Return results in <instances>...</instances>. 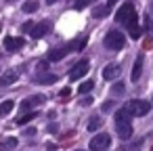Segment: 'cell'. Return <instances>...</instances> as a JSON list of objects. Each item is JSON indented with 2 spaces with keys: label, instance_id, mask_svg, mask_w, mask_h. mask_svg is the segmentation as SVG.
Listing matches in <instances>:
<instances>
[{
  "label": "cell",
  "instance_id": "cell-1",
  "mask_svg": "<svg viewBox=\"0 0 153 151\" xmlns=\"http://www.w3.org/2000/svg\"><path fill=\"white\" fill-rule=\"evenodd\" d=\"M115 21L128 28L130 38L138 40V38L143 36V30H140V25H138V15H136V11H134V7H132V2L122 4V9L115 13Z\"/></svg>",
  "mask_w": 153,
  "mask_h": 151
},
{
  "label": "cell",
  "instance_id": "cell-2",
  "mask_svg": "<svg viewBox=\"0 0 153 151\" xmlns=\"http://www.w3.org/2000/svg\"><path fill=\"white\" fill-rule=\"evenodd\" d=\"M115 130H117V134H120L122 141H128L132 136V115L124 107L115 113Z\"/></svg>",
  "mask_w": 153,
  "mask_h": 151
},
{
  "label": "cell",
  "instance_id": "cell-3",
  "mask_svg": "<svg viewBox=\"0 0 153 151\" xmlns=\"http://www.w3.org/2000/svg\"><path fill=\"white\" fill-rule=\"evenodd\" d=\"M84 44H86V40H80V42H71V44L59 46V48H55V51H51V53H48V61H61V59H63V57H67L69 53H76V51L84 48Z\"/></svg>",
  "mask_w": 153,
  "mask_h": 151
},
{
  "label": "cell",
  "instance_id": "cell-4",
  "mask_svg": "<svg viewBox=\"0 0 153 151\" xmlns=\"http://www.w3.org/2000/svg\"><path fill=\"white\" fill-rule=\"evenodd\" d=\"M103 44H105V48H109V51H122V48H124V44H126V38H124V34H122V32L111 30V32H107V34H105Z\"/></svg>",
  "mask_w": 153,
  "mask_h": 151
},
{
  "label": "cell",
  "instance_id": "cell-5",
  "mask_svg": "<svg viewBox=\"0 0 153 151\" xmlns=\"http://www.w3.org/2000/svg\"><path fill=\"white\" fill-rule=\"evenodd\" d=\"M124 109L130 113V115H136V118H140V115H147L149 111H151V103L149 101H128L126 105H124Z\"/></svg>",
  "mask_w": 153,
  "mask_h": 151
},
{
  "label": "cell",
  "instance_id": "cell-6",
  "mask_svg": "<svg viewBox=\"0 0 153 151\" xmlns=\"http://www.w3.org/2000/svg\"><path fill=\"white\" fill-rule=\"evenodd\" d=\"M111 145V136L105 132V134H94L92 138H90V151H105L107 147Z\"/></svg>",
  "mask_w": 153,
  "mask_h": 151
},
{
  "label": "cell",
  "instance_id": "cell-7",
  "mask_svg": "<svg viewBox=\"0 0 153 151\" xmlns=\"http://www.w3.org/2000/svg\"><path fill=\"white\" fill-rule=\"evenodd\" d=\"M88 69H90V63H88V59H82V61H78V63L71 67V71H69V80H80V78H84V76L88 74Z\"/></svg>",
  "mask_w": 153,
  "mask_h": 151
},
{
  "label": "cell",
  "instance_id": "cell-8",
  "mask_svg": "<svg viewBox=\"0 0 153 151\" xmlns=\"http://www.w3.org/2000/svg\"><path fill=\"white\" fill-rule=\"evenodd\" d=\"M44 101H46V99H44L42 94H32V97H27L25 101H21L19 113H25V111H30V109H34V107H40Z\"/></svg>",
  "mask_w": 153,
  "mask_h": 151
},
{
  "label": "cell",
  "instance_id": "cell-9",
  "mask_svg": "<svg viewBox=\"0 0 153 151\" xmlns=\"http://www.w3.org/2000/svg\"><path fill=\"white\" fill-rule=\"evenodd\" d=\"M51 21H40V23H34L32 25V30H30V36L34 38V40H38V38H44L48 32H51Z\"/></svg>",
  "mask_w": 153,
  "mask_h": 151
},
{
  "label": "cell",
  "instance_id": "cell-10",
  "mask_svg": "<svg viewBox=\"0 0 153 151\" xmlns=\"http://www.w3.org/2000/svg\"><path fill=\"white\" fill-rule=\"evenodd\" d=\"M120 74H122V67L117 63H111V65H107L103 69V80H115Z\"/></svg>",
  "mask_w": 153,
  "mask_h": 151
},
{
  "label": "cell",
  "instance_id": "cell-11",
  "mask_svg": "<svg viewBox=\"0 0 153 151\" xmlns=\"http://www.w3.org/2000/svg\"><path fill=\"white\" fill-rule=\"evenodd\" d=\"M23 38H4V46H7V51H11V53H15V51H21L23 48Z\"/></svg>",
  "mask_w": 153,
  "mask_h": 151
},
{
  "label": "cell",
  "instance_id": "cell-12",
  "mask_svg": "<svg viewBox=\"0 0 153 151\" xmlns=\"http://www.w3.org/2000/svg\"><path fill=\"white\" fill-rule=\"evenodd\" d=\"M140 74H143V55H138L136 57V61H134V67H132V82H138V78H140Z\"/></svg>",
  "mask_w": 153,
  "mask_h": 151
},
{
  "label": "cell",
  "instance_id": "cell-13",
  "mask_svg": "<svg viewBox=\"0 0 153 151\" xmlns=\"http://www.w3.org/2000/svg\"><path fill=\"white\" fill-rule=\"evenodd\" d=\"M15 80H17V71L9 69V71H4L2 78H0V86H11V84H15Z\"/></svg>",
  "mask_w": 153,
  "mask_h": 151
},
{
  "label": "cell",
  "instance_id": "cell-14",
  "mask_svg": "<svg viewBox=\"0 0 153 151\" xmlns=\"http://www.w3.org/2000/svg\"><path fill=\"white\" fill-rule=\"evenodd\" d=\"M36 82L38 84H55L57 82V74H38Z\"/></svg>",
  "mask_w": 153,
  "mask_h": 151
},
{
  "label": "cell",
  "instance_id": "cell-15",
  "mask_svg": "<svg viewBox=\"0 0 153 151\" xmlns=\"http://www.w3.org/2000/svg\"><path fill=\"white\" fill-rule=\"evenodd\" d=\"M109 11H111V7H109V4H101V7H97V9L92 11V17L103 19V17H107V15H109Z\"/></svg>",
  "mask_w": 153,
  "mask_h": 151
},
{
  "label": "cell",
  "instance_id": "cell-16",
  "mask_svg": "<svg viewBox=\"0 0 153 151\" xmlns=\"http://www.w3.org/2000/svg\"><path fill=\"white\" fill-rule=\"evenodd\" d=\"M36 118V113H32V111H25V113H19V118H17V124L19 126H23V124H27V122H32Z\"/></svg>",
  "mask_w": 153,
  "mask_h": 151
},
{
  "label": "cell",
  "instance_id": "cell-17",
  "mask_svg": "<svg viewBox=\"0 0 153 151\" xmlns=\"http://www.w3.org/2000/svg\"><path fill=\"white\" fill-rule=\"evenodd\" d=\"M101 124H103V120H101L99 115H94V118L88 122V132H94V130H99V128H101Z\"/></svg>",
  "mask_w": 153,
  "mask_h": 151
},
{
  "label": "cell",
  "instance_id": "cell-18",
  "mask_svg": "<svg viewBox=\"0 0 153 151\" xmlns=\"http://www.w3.org/2000/svg\"><path fill=\"white\" fill-rule=\"evenodd\" d=\"M94 88V82L92 80H86L84 84H80V94H86V92H90Z\"/></svg>",
  "mask_w": 153,
  "mask_h": 151
},
{
  "label": "cell",
  "instance_id": "cell-19",
  "mask_svg": "<svg viewBox=\"0 0 153 151\" xmlns=\"http://www.w3.org/2000/svg\"><path fill=\"white\" fill-rule=\"evenodd\" d=\"M13 105H15L13 101H4V103H0V115H7V113L13 109Z\"/></svg>",
  "mask_w": 153,
  "mask_h": 151
},
{
  "label": "cell",
  "instance_id": "cell-20",
  "mask_svg": "<svg viewBox=\"0 0 153 151\" xmlns=\"http://www.w3.org/2000/svg\"><path fill=\"white\" fill-rule=\"evenodd\" d=\"M36 9H38V2H36V0H27V2L23 4V11H25V13H34Z\"/></svg>",
  "mask_w": 153,
  "mask_h": 151
},
{
  "label": "cell",
  "instance_id": "cell-21",
  "mask_svg": "<svg viewBox=\"0 0 153 151\" xmlns=\"http://www.w3.org/2000/svg\"><path fill=\"white\" fill-rule=\"evenodd\" d=\"M90 2H94V0H76V2H74V7L80 11V9H84V7H88Z\"/></svg>",
  "mask_w": 153,
  "mask_h": 151
},
{
  "label": "cell",
  "instance_id": "cell-22",
  "mask_svg": "<svg viewBox=\"0 0 153 151\" xmlns=\"http://www.w3.org/2000/svg\"><path fill=\"white\" fill-rule=\"evenodd\" d=\"M111 92H113V94H122V92H124V84H122V82L113 84V86H111Z\"/></svg>",
  "mask_w": 153,
  "mask_h": 151
},
{
  "label": "cell",
  "instance_id": "cell-23",
  "mask_svg": "<svg viewBox=\"0 0 153 151\" xmlns=\"http://www.w3.org/2000/svg\"><path fill=\"white\" fill-rule=\"evenodd\" d=\"M2 147H7V149H13V147H17V138H7V141L2 143Z\"/></svg>",
  "mask_w": 153,
  "mask_h": 151
},
{
  "label": "cell",
  "instance_id": "cell-24",
  "mask_svg": "<svg viewBox=\"0 0 153 151\" xmlns=\"http://www.w3.org/2000/svg\"><path fill=\"white\" fill-rule=\"evenodd\" d=\"M32 25H34V23H32V21H27V23H23V28H21V30H23V32H30V30H32Z\"/></svg>",
  "mask_w": 153,
  "mask_h": 151
},
{
  "label": "cell",
  "instance_id": "cell-25",
  "mask_svg": "<svg viewBox=\"0 0 153 151\" xmlns=\"http://www.w3.org/2000/svg\"><path fill=\"white\" fill-rule=\"evenodd\" d=\"M82 105H92V97H84L82 99Z\"/></svg>",
  "mask_w": 153,
  "mask_h": 151
},
{
  "label": "cell",
  "instance_id": "cell-26",
  "mask_svg": "<svg viewBox=\"0 0 153 151\" xmlns=\"http://www.w3.org/2000/svg\"><path fill=\"white\" fill-rule=\"evenodd\" d=\"M25 134H27V136H34V134H36V130H34V128H27V130H25Z\"/></svg>",
  "mask_w": 153,
  "mask_h": 151
},
{
  "label": "cell",
  "instance_id": "cell-27",
  "mask_svg": "<svg viewBox=\"0 0 153 151\" xmlns=\"http://www.w3.org/2000/svg\"><path fill=\"white\" fill-rule=\"evenodd\" d=\"M111 109V103H103V111H109Z\"/></svg>",
  "mask_w": 153,
  "mask_h": 151
},
{
  "label": "cell",
  "instance_id": "cell-28",
  "mask_svg": "<svg viewBox=\"0 0 153 151\" xmlns=\"http://www.w3.org/2000/svg\"><path fill=\"white\" fill-rule=\"evenodd\" d=\"M55 2H59V0H46V4H55Z\"/></svg>",
  "mask_w": 153,
  "mask_h": 151
},
{
  "label": "cell",
  "instance_id": "cell-29",
  "mask_svg": "<svg viewBox=\"0 0 153 151\" xmlns=\"http://www.w3.org/2000/svg\"><path fill=\"white\" fill-rule=\"evenodd\" d=\"M115 2H117V0H109V2H107V4H109V7H113Z\"/></svg>",
  "mask_w": 153,
  "mask_h": 151
},
{
  "label": "cell",
  "instance_id": "cell-30",
  "mask_svg": "<svg viewBox=\"0 0 153 151\" xmlns=\"http://www.w3.org/2000/svg\"><path fill=\"white\" fill-rule=\"evenodd\" d=\"M151 13H153V2H151Z\"/></svg>",
  "mask_w": 153,
  "mask_h": 151
},
{
  "label": "cell",
  "instance_id": "cell-31",
  "mask_svg": "<svg viewBox=\"0 0 153 151\" xmlns=\"http://www.w3.org/2000/svg\"><path fill=\"white\" fill-rule=\"evenodd\" d=\"M78 151H84V149H78Z\"/></svg>",
  "mask_w": 153,
  "mask_h": 151
},
{
  "label": "cell",
  "instance_id": "cell-32",
  "mask_svg": "<svg viewBox=\"0 0 153 151\" xmlns=\"http://www.w3.org/2000/svg\"><path fill=\"white\" fill-rule=\"evenodd\" d=\"M151 32H153V28H151Z\"/></svg>",
  "mask_w": 153,
  "mask_h": 151
}]
</instances>
